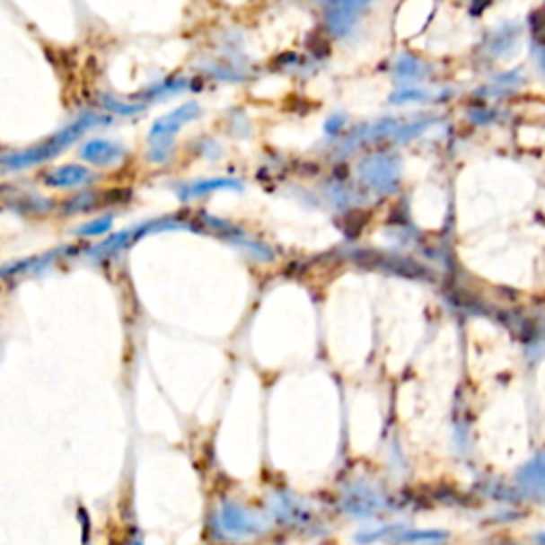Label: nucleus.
<instances>
[{
	"instance_id": "obj_3",
	"label": "nucleus",
	"mask_w": 545,
	"mask_h": 545,
	"mask_svg": "<svg viewBox=\"0 0 545 545\" xmlns=\"http://www.w3.org/2000/svg\"><path fill=\"white\" fill-rule=\"evenodd\" d=\"M420 71H422V66L418 65V62L413 60V58H403V60H400L399 73H400V77H403V79H418V75H420Z\"/></svg>"
},
{
	"instance_id": "obj_1",
	"label": "nucleus",
	"mask_w": 545,
	"mask_h": 545,
	"mask_svg": "<svg viewBox=\"0 0 545 545\" xmlns=\"http://www.w3.org/2000/svg\"><path fill=\"white\" fill-rule=\"evenodd\" d=\"M515 481L529 495L545 498V454H539L526 462L515 475Z\"/></svg>"
},
{
	"instance_id": "obj_4",
	"label": "nucleus",
	"mask_w": 545,
	"mask_h": 545,
	"mask_svg": "<svg viewBox=\"0 0 545 545\" xmlns=\"http://www.w3.org/2000/svg\"><path fill=\"white\" fill-rule=\"evenodd\" d=\"M541 58H543L541 62H543V68H545V51H543V56H541Z\"/></svg>"
},
{
	"instance_id": "obj_2",
	"label": "nucleus",
	"mask_w": 545,
	"mask_h": 545,
	"mask_svg": "<svg viewBox=\"0 0 545 545\" xmlns=\"http://www.w3.org/2000/svg\"><path fill=\"white\" fill-rule=\"evenodd\" d=\"M403 543H437L444 541L445 532L439 531H405L403 535L397 537Z\"/></svg>"
}]
</instances>
